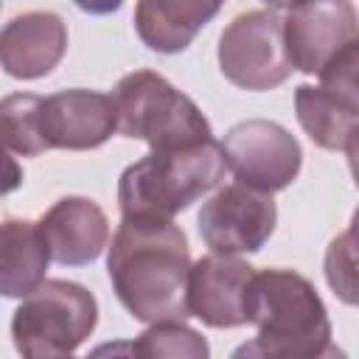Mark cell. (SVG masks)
<instances>
[{"instance_id":"obj_20","label":"cell","mask_w":359,"mask_h":359,"mask_svg":"<svg viewBox=\"0 0 359 359\" xmlns=\"http://www.w3.org/2000/svg\"><path fill=\"white\" fill-rule=\"evenodd\" d=\"M320 87L359 115V39L345 45L320 73Z\"/></svg>"},{"instance_id":"obj_10","label":"cell","mask_w":359,"mask_h":359,"mask_svg":"<svg viewBox=\"0 0 359 359\" xmlns=\"http://www.w3.org/2000/svg\"><path fill=\"white\" fill-rule=\"evenodd\" d=\"M118 132L112 95L98 90H59L42 98V135L48 149L87 151L104 146Z\"/></svg>"},{"instance_id":"obj_23","label":"cell","mask_w":359,"mask_h":359,"mask_svg":"<svg viewBox=\"0 0 359 359\" xmlns=\"http://www.w3.org/2000/svg\"><path fill=\"white\" fill-rule=\"evenodd\" d=\"M269 8H292V6H297V3H303V0H264Z\"/></svg>"},{"instance_id":"obj_22","label":"cell","mask_w":359,"mask_h":359,"mask_svg":"<svg viewBox=\"0 0 359 359\" xmlns=\"http://www.w3.org/2000/svg\"><path fill=\"white\" fill-rule=\"evenodd\" d=\"M345 154H348V165H351V174H353V182L359 188V123L353 126L348 143H345Z\"/></svg>"},{"instance_id":"obj_19","label":"cell","mask_w":359,"mask_h":359,"mask_svg":"<svg viewBox=\"0 0 359 359\" xmlns=\"http://www.w3.org/2000/svg\"><path fill=\"white\" fill-rule=\"evenodd\" d=\"M323 272H325L331 292L342 303L359 306V238L351 230L331 238L325 250Z\"/></svg>"},{"instance_id":"obj_7","label":"cell","mask_w":359,"mask_h":359,"mask_svg":"<svg viewBox=\"0 0 359 359\" xmlns=\"http://www.w3.org/2000/svg\"><path fill=\"white\" fill-rule=\"evenodd\" d=\"M227 171L236 182L264 194L292 185L303 165V149L297 137L266 118H250L227 129L222 140Z\"/></svg>"},{"instance_id":"obj_5","label":"cell","mask_w":359,"mask_h":359,"mask_svg":"<svg viewBox=\"0 0 359 359\" xmlns=\"http://www.w3.org/2000/svg\"><path fill=\"white\" fill-rule=\"evenodd\" d=\"M98 325V300L90 289L62 278H45L22 297L11 317L14 348L28 359L73 353Z\"/></svg>"},{"instance_id":"obj_21","label":"cell","mask_w":359,"mask_h":359,"mask_svg":"<svg viewBox=\"0 0 359 359\" xmlns=\"http://www.w3.org/2000/svg\"><path fill=\"white\" fill-rule=\"evenodd\" d=\"M81 11L87 14H95V17H104V14H112L123 6V0H73Z\"/></svg>"},{"instance_id":"obj_3","label":"cell","mask_w":359,"mask_h":359,"mask_svg":"<svg viewBox=\"0 0 359 359\" xmlns=\"http://www.w3.org/2000/svg\"><path fill=\"white\" fill-rule=\"evenodd\" d=\"M224 171L227 163L216 137L185 149L149 151L118 180L121 219H174L180 210H188L196 199L219 188Z\"/></svg>"},{"instance_id":"obj_2","label":"cell","mask_w":359,"mask_h":359,"mask_svg":"<svg viewBox=\"0 0 359 359\" xmlns=\"http://www.w3.org/2000/svg\"><path fill=\"white\" fill-rule=\"evenodd\" d=\"M244 311L258 334L236 356L317 359L337 353L325 303L311 280L294 269L255 272L247 286Z\"/></svg>"},{"instance_id":"obj_16","label":"cell","mask_w":359,"mask_h":359,"mask_svg":"<svg viewBox=\"0 0 359 359\" xmlns=\"http://www.w3.org/2000/svg\"><path fill=\"white\" fill-rule=\"evenodd\" d=\"M294 115L303 126V132L328 151L345 149L353 126L359 123V115H353L348 107H342L331 93H325L320 84H300L294 90Z\"/></svg>"},{"instance_id":"obj_11","label":"cell","mask_w":359,"mask_h":359,"mask_svg":"<svg viewBox=\"0 0 359 359\" xmlns=\"http://www.w3.org/2000/svg\"><path fill=\"white\" fill-rule=\"evenodd\" d=\"M255 269L238 255L210 252L191 264L188 309L210 328H238L247 323V286Z\"/></svg>"},{"instance_id":"obj_15","label":"cell","mask_w":359,"mask_h":359,"mask_svg":"<svg viewBox=\"0 0 359 359\" xmlns=\"http://www.w3.org/2000/svg\"><path fill=\"white\" fill-rule=\"evenodd\" d=\"M48 241L36 222L6 219L0 227V292L6 297L31 294L48 272L50 264Z\"/></svg>"},{"instance_id":"obj_4","label":"cell","mask_w":359,"mask_h":359,"mask_svg":"<svg viewBox=\"0 0 359 359\" xmlns=\"http://www.w3.org/2000/svg\"><path fill=\"white\" fill-rule=\"evenodd\" d=\"M112 101L118 109V132L149 143L151 151L185 149L213 137V129L194 98L154 70L126 73L115 84Z\"/></svg>"},{"instance_id":"obj_8","label":"cell","mask_w":359,"mask_h":359,"mask_svg":"<svg viewBox=\"0 0 359 359\" xmlns=\"http://www.w3.org/2000/svg\"><path fill=\"white\" fill-rule=\"evenodd\" d=\"M275 222L278 208L272 202V194L255 191L241 182L216 188V194L202 202V210L196 216L205 247L222 255L258 252L275 233Z\"/></svg>"},{"instance_id":"obj_9","label":"cell","mask_w":359,"mask_h":359,"mask_svg":"<svg viewBox=\"0 0 359 359\" xmlns=\"http://www.w3.org/2000/svg\"><path fill=\"white\" fill-rule=\"evenodd\" d=\"M283 39L292 67L314 76L359 39V11L351 0H303L283 17Z\"/></svg>"},{"instance_id":"obj_18","label":"cell","mask_w":359,"mask_h":359,"mask_svg":"<svg viewBox=\"0 0 359 359\" xmlns=\"http://www.w3.org/2000/svg\"><path fill=\"white\" fill-rule=\"evenodd\" d=\"M132 351L140 356H188V359H208L210 348L205 337L185 325V320H163L151 323L135 342Z\"/></svg>"},{"instance_id":"obj_6","label":"cell","mask_w":359,"mask_h":359,"mask_svg":"<svg viewBox=\"0 0 359 359\" xmlns=\"http://www.w3.org/2000/svg\"><path fill=\"white\" fill-rule=\"evenodd\" d=\"M216 56L222 76L250 93L272 90L294 70L286 53L283 20L269 8L236 14L219 36Z\"/></svg>"},{"instance_id":"obj_14","label":"cell","mask_w":359,"mask_h":359,"mask_svg":"<svg viewBox=\"0 0 359 359\" xmlns=\"http://www.w3.org/2000/svg\"><path fill=\"white\" fill-rule=\"evenodd\" d=\"M224 0H137L135 31L149 50L180 53L219 14Z\"/></svg>"},{"instance_id":"obj_17","label":"cell","mask_w":359,"mask_h":359,"mask_svg":"<svg viewBox=\"0 0 359 359\" xmlns=\"http://www.w3.org/2000/svg\"><path fill=\"white\" fill-rule=\"evenodd\" d=\"M3 118V143L6 151L20 157H36L48 151L42 135V95L34 93H11L0 104Z\"/></svg>"},{"instance_id":"obj_13","label":"cell","mask_w":359,"mask_h":359,"mask_svg":"<svg viewBox=\"0 0 359 359\" xmlns=\"http://www.w3.org/2000/svg\"><path fill=\"white\" fill-rule=\"evenodd\" d=\"M36 224L48 241L50 258L62 266L93 264L109 241L107 213L87 196H65L53 202Z\"/></svg>"},{"instance_id":"obj_12","label":"cell","mask_w":359,"mask_h":359,"mask_svg":"<svg viewBox=\"0 0 359 359\" xmlns=\"http://www.w3.org/2000/svg\"><path fill=\"white\" fill-rule=\"evenodd\" d=\"M67 50V25L56 11H22L3 25L0 65L11 79L48 76Z\"/></svg>"},{"instance_id":"obj_1","label":"cell","mask_w":359,"mask_h":359,"mask_svg":"<svg viewBox=\"0 0 359 359\" xmlns=\"http://www.w3.org/2000/svg\"><path fill=\"white\" fill-rule=\"evenodd\" d=\"M107 272L121 306L140 323L188 320V236L174 219H121Z\"/></svg>"}]
</instances>
